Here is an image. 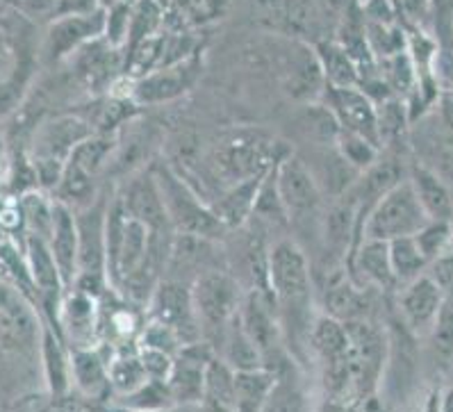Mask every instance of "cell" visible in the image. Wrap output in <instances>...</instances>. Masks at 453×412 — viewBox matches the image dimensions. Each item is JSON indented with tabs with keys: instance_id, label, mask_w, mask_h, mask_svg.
<instances>
[{
	"instance_id": "cell-1",
	"label": "cell",
	"mask_w": 453,
	"mask_h": 412,
	"mask_svg": "<svg viewBox=\"0 0 453 412\" xmlns=\"http://www.w3.org/2000/svg\"><path fill=\"white\" fill-rule=\"evenodd\" d=\"M267 285L289 358L305 367L310 360V331L317 319V289L310 257L299 241L280 240L273 244L269 251Z\"/></svg>"
},
{
	"instance_id": "cell-2",
	"label": "cell",
	"mask_w": 453,
	"mask_h": 412,
	"mask_svg": "<svg viewBox=\"0 0 453 412\" xmlns=\"http://www.w3.org/2000/svg\"><path fill=\"white\" fill-rule=\"evenodd\" d=\"M42 317L19 289L0 283V385L10 390L39 364ZM42 370V367H39Z\"/></svg>"
},
{
	"instance_id": "cell-3",
	"label": "cell",
	"mask_w": 453,
	"mask_h": 412,
	"mask_svg": "<svg viewBox=\"0 0 453 412\" xmlns=\"http://www.w3.org/2000/svg\"><path fill=\"white\" fill-rule=\"evenodd\" d=\"M192 296L201 342L208 344L217 354L226 332L233 326L237 312H240L244 287L228 269H208L194 278Z\"/></svg>"
},
{
	"instance_id": "cell-4",
	"label": "cell",
	"mask_w": 453,
	"mask_h": 412,
	"mask_svg": "<svg viewBox=\"0 0 453 412\" xmlns=\"http://www.w3.org/2000/svg\"><path fill=\"white\" fill-rule=\"evenodd\" d=\"M155 178H157V187L162 194V203L166 210V219H169L173 233L180 235L205 237L212 241H224L230 235L226 225L217 219V215L210 208V201L201 196L196 189L180 176L169 164L153 166Z\"/></svg>"
},
{
	"instance_id": "cell-5",
	"label": "cell",
	"mask_w": 453,
	"mask_h": 412,
	"mask_svg": "<svg viewBox=\"0 0 453 412\" xmlns=\"http://www.w3.org/2000/svg\"><path fill=\"white\" fill-rule=\"evenodd\" d=\"M276 187L283 201L288 225L305 233V240L321 241L326 196L315 173L296 153H289L276 166Z\"/></svg>"
},
{
	"instance_id": "cell-6",
	"label": "cell",
	"mask_w": 453,
	"mask_h": 412,
	"mask_svg": "<svg viewBox=\"0 0 453 412\" xmlns=\"http://www.w3.org/2000/svg\"><path fill=\"white\" fill-rule=\"evenodd\" d=\"M150 244V228L121 208L117 196L107 205L105 217V273L107 285L117 292L144 263Z\"/></svg>"
},
{
	"instance_id": "cell-7",
	"label": "cell",
	"mask_w": 453,
	"mask_h": 412,
	"mask_svg": "<svg viewBox=\"0 0 453 412\" xmlns=\"http://www.w3.org/2000/svg\"><path fill=\"white\" fill-rule=\"evenodd\" d=\"M428 221L431 219L421 208L412 182L403 178L369 208L360 221V240L392 241L399 237H412Z\"/></svg>"
},
{
	"instance_id": "cell-8",
	"label": "cell",
	"mask_w": 453,
	"mask_h": 412,
	"mask_svg": "<svg viewBox=\"0 0 453 412\" xmlns=\"http://www.w3.org/2000/svg\"><path fill=\"white\" fill-rule=\"evenodd\" d=\"M285 156H289V150L285 153L283 144L267 140L262 134H235L217 146L210 157V173L224 192L246 178L267 172L269 166L280 162Z\"/></svg>"
},
{
	"instance_id": "cell-9",
	"label": "cell",
	"mask_w": 453,
	"mask_h": 412,
	"mask_svg": "<svg viewBox=\"0 0 453 412\" xmlns=\"http://www.w3.org/2000/svg\"><path fill=\"white\" fill-rule=\"evenodd\" d=\"M144 315L149 322L162 324L182 344L201 342V331H198L196 308H194L192 285L182 280L162 278L155 287L153 296L144 308Z\"/></svg>"
},
{
	"instance_id": "cell-10",
	"label": "cell",
	"mask_w": 453,
	"mask_h": 412,
	"mask_svg": "<svg viewBox=\"0 0 453 412\" xmlns=\"http://www.w3.org/2000/svg\"><path fill=\"white\" fill-rule=\"evenodd\" d=\"M103 33H105V10L103 7L89 11V14L53 19L42 43V59L46 65H58L62 59L78 53L82 46L94 39H101Z\"/></svg>"
},
{
	"instance_id": "cell-11",
	"label": "cell",
	"mask_w": 453,
	"mask_h": 412,
	"mask_svg": "<svg viewBox=\"0 0 453 412\" xmlns=\"http://www.w3.org/2000/svg\"><path fill=\"white\" fill-rule=\"evenodd\" d=\"M372 292H376V289L356 283L347 267L337 264L335 269L326 273L324 283L319 287L321 312L342 324L369 319L373 312Z\"/></svg>"
},
{
	"instance_id": "cell-12",
	"label": "cell",
	"mask_w": 453,
	"mask_h": 412,
	"mask_svg": "<svg viewBox=\"0 0 453 412\" xmlns=\"http://www.w3.org/2000/svg\"><path fill=\"white\" fill-rule=\"evenodd\" d=\"M91 134H98L94 124L87 118L75 117V114L46 118L30 134L27 156L33 160L66 162L75 146L89 140Z\"/></svg>"
},
{
	"instance_id": "cell-13",
	"label": "cell",
	"mask_w": 453,
	"mask_h": 412,
	"mask_svg": "<svg viewBox=\"0 0 453 412\" xmlns=\"http://www.w3.org/2000/svg\"><path fill=\"white\" fill-rule=\"evenodd\" d=\"M321 105L331 112L340 130L363 134L380 146L376 105L360 87L326 85L324 94H321Z\"/></svg>"
},
{
	"instance_id": "cell-14",
	"label": "cell",
	"mask_w": 453,
	"mask_h": 412,
	"mask_svg": "<svg viewBox=\"0 0 453 412\" xmlns=\"http://www.w3.org/2000/svg\"><path fill=\"white\" fill-rule=\"evenodd\" d=\"M212 355L217 354L205 342L182 344L173 360V370L166 378L176 408H196L201 403L205 370H208Z\"/></svg>"
},
{
	"instance_id": "cell-15",
	"label": "cell",
	"mask_w": 453,
	"mask_h": 412,
	"mask_svg": "<svg viewBox=\"0 0 453 412\" xmlns=\"http://www.w3.org/2000/svg\"><path fill=\"white\" fill-rule=\"evenodd\" d=\"M117 201L133 219L146 224L150 231H173L166 219L153 166H144L142 172L123 182V187L117 192Z\"/></svg>"
},
{
	"instance_id": "cell-16",
	"label": "cell",
	"mask_w": 453,
	"mask_h": 412,
	"mask_svg": "<svg viewBox=\"0 0 453 412\" xmlns=\"http://www.w3.org/2000/svg\"><path fill=\"white\" fill-rule=\"evenodd\" d=\"M59 331L69 347H94L101 332V296L66 289L59 305Z\"/></svg>"
},
{
	"instance_id": "cell-17",
	"label": "cell",
	"mask_w": 453,
	"mask_h": 412,
	"mask_svg": "<svg viewBox=\"0 0 453 412\" xmlns=\"http://www.w3.org/2000/svg\"><path fill=\"white\" fill-rule=\"evenodd\" d=\"M442 287L433 280L431 273H421L411 283H403L399 289V312L405 328L412 335H426L435 322L437 312L444 303Z\"/></svg>"
},
{
	"instance_id": "cell-18",
	"label": "cell",
	"mask_w": 453,
	"mask_h": 412,
	"mask_svg": "<svg viewBox=\"0 0 453 412\" xmlns=\"http://www.w3.org/2000/svg\"><path fill=\"white\" fill-rule=\"evenodd\" d=\"M117 354V348L107 342H96L94 347H69L71 387L81 396L96 401L110 394L107 364Z\"/></svg>"
},
{
	"instance_id": "cell-19",
	"label": "cell",
	"mask_w": 453,
	"mask_h": 412,
	"mask_svg": "<svg viewBox=\"0 0 453 412\" xmlns=\"http://www.w3.org/2000/svg\"><path fill=\"white\" fill-rule=\"evenodd\" d=\"M347 271L356 283L372 287L376 292L380 289L396 287L395 271L389 263V244L379 240H363L347 257Z\"/></svg>"
},
{
	"instance_id": "cell-20",
	"label": "cell",
	"mask_w": 453,
	"mask_h": 412,
	"mask_svg": "<svg viewBox=\"0 0 453 412\" xmlns=\"http://www.w3.org/2000/svg\"><path fill=\"white\" fill-rule=\"evenodd\" d=\"M39 367L42 380L50 396L69 394L71 387V362L69 344L65 342L62 332L42 319V344H39Z\"/></svg>"
},
{
	"instance_id": "cell-21",
	"label": "cell",
	"mask_w": 453,
	"mask_h": 412,
	"mask_svg": "<svg viewBox=\"0 0 453 412\" xmlns=\"http://www.w3.org/2000/svg\"><path fill=\"white\" fill-rule=\"evenodd\" d=\"M46 241L62 276V283L69 289L78 273V225H75V212L65 203L55 201L53 231Z\"/></svg>"
},
{
	"instance_id": "cell-22",
	"label": "cell",
	"mask_w": 453,
	"mask_h": 412,
	"mask_svg": "<svg viewBox=\"0 0 453 412\" xmlns=\"http://www.w3.org/2000/svg\"><path fill=\"white\" fill-rule=\"evenodd\" d=\"M269 169H272V166H269ZM269 169L267 172L257 173V176L237 182L233 187L224 189L219 196H214L212 201H210V208H212V212L217 215V219L226 225V231H237V228H242L246 221L251 219L256 196L257 192H260L262 180L267 178Z\"/></svg>"
},
{
	"instance_id": "cell-23",
	"label": "cell",
	"mask_w": 453,
	"mask_h": 412,
	"mask_svg": "<svg viewBox=\"0 0 453 412\" xmlns=\"http://www.w3.org/2000/svg\"><path fill=\"white\" fill-rule=\"evenodd\" d=\"M260 412H315L299 362L288 360L276 371L273 387Z\"/></svg>"
},
{
	"instance_id": "cell-24",
	"label": "cell",
	"mask_w": 453,
	"mask_h": 412,
	"mask_svg": "<svg viewBox=\"0 0 453 412\" xmlns=\"http://www.w3.org/2000/svg\"><path fill=\"white\" fill-rule=\"evenodd\" d=\"M194 65L169 66V69L153 71L139 78L130 98L137 103H165L182 96L194 82Z\"/></svg>"
},
{
	"instance_id": "cell-25",
	"label": "cell",
	"mask_w": 453,
	"mask_h": 412,
	"mask_svg": "<svg viewBox=\"0 0 453 412\" xmlns=\"http://www.w3.org/2000/svg\"><path fill=\"white\" fill-rule=\"evenodd\" d=\"M415 187L421 208L431 221H451L453 217V198L449 187L440 178L428 169L417 166L412 176L408 178Z\"/></svg>"
},
{
	"instance_id": "cell-26",
	"label": "cell",
	"mask_w": 453,
	"mask_h": 412,
	"mask_svg": "<svg viewBox=\"0 0 453 412\" xmlns=\"http://www.w3.org/2000/svg\"><path fill=\"white\" fill-rule=\"evenodd\" d=\"M315 55L319 59L326 85L357 87V82H360V71H357L356 62L349 57V53L342 49L340 43L331 42V39H321L315 46Z\"/></svg>"
},
{
	"instance_id": "cell-27",
	"label": "cell",
	"mask_w": 453,
	"mask_h": 412,
	"mask_svg": "<svg viewBox=\"0 0 453 412\" xmlns=\"http://www.w3.org/2000/svg\"><path fill=\"white\" fill-rule=\"evenodd\" d=\"M276 380V371L251 370L235 371L233 385V406L235 412H260Z\"/></svg>"
},
{
	"instance_id": "cell-28",
	"label": "cell",
	"mask_w": 453,
	"mask_h": 412,
	"mask_svg": "<svg viewBox=\"0 0 453 412\" xmlns=\"http://www.w3.org/2000/svg\"><path fill=\"white\" fill-rule=\"evenodd\" d=\"M107 380H110V392L117 394V399L144 385L149 376H146L144 367H142L137 347L117 348V354L112 355V360L107 364Z\"/></svg>"
},
{
	"instance_id": "cell-29",
	"label": "cell",
	"mask_w": 453,
	"mask_h": 412,
	"mask_svg": "<svg viewBox=\"0 0 453 412\" xmlns=\"http://www.w3.org/2000/svg\"><path fill=\"white\" fill-rule=\"evenodd\" d=\"M217 355L228 364L233 371H251V370H265V360H262L260 351L256 344L249 340L240 326V319L235 317L233 326L226 332L224 342L219 347Z\"/></svg>"
},
{
	"instance_id": "cell-30",
	"label": "cell",
	"mask_w": 453,
	"mask_h": 412,
	"mask_svg": "<svg viewBox=\"0 0 453 412\" xmlns=\"http://www.w3.org/2000/svg\"><path fill=\"white\" fill-rule=\"evenodd\" d=\"M17 201H19V208H21L26 235H37L42 237V240H49L50 231H53V212H55L53 196L42 192V189H33V192L19 196Z\"/></svg>"
},
{
	"instance_id": "cell-31",
	"label": "cell",
	"mask_w": 453,
	"mask_h": 412,
	"mask_svg": "<svg viewBox=\"0 0 453 412\" xmlns=\"http://www.w3.org/2000/svg\"><path fill=\"white\" fill-rule=\"evenodd\" d=\"M389 244V263H392V271H395L396 285L411 283L417 276L426 273L431 263L426 256L421 253L419 244H417L415 235L412 237H399V240L388 241Z\"/></svg>"
},
{
	"instance_id": "cell-32",
	"label": "cell",
	"mask_w": 453,
	"mask_h": 412,
	"mask_svg": "<svg viewBox=\"0 0 453 412\" xmlns=\"http://www.w3.org/2000/svg\"><path fill=\"white\" fill-rule=\"evenodd\" d=\"M431 342L433 362L444 376L453 374V301L444 299L431 331L426 332Z\"/></svg>"
},
{
	"instance_id": "cell-33",
	"label": "cell",
	"mask_w": 453,
	"mask_h": 412,
	"mask_svg": "<svg viewBox=\"0 0 453 412\" xmlns=\"http://www.w3.org/2000/svg\"><path fill=\"white\" fill-rule=\"evenodd\" d=\"M117 406L128 408L133 412H166L176 410V403L171 399L169 385L165 380H146L139 390L126 396H119Z\"/></svg>"
},
{
	"instance_id": "cell-34",
	"label": "cell",
	"mask_w": 453,
	"mask_h": 412,
	"mask_svg": "<svg viewBox=\"0 0 453 412\" xmlns=\"http://www.w3.org/2000/svg\"><path fill=\"white\" fill-rule=\"evenodd\" d=\"M276 164L269 169L267 178L262 180L260 192L256 196V205H253V215L249 221H260V225H288V217H285L283 201L276 187Z\"/></svg>"
},
{
	"instance_id": "cell-35",
	"label": "cell",
	"mask_w": 453,
	"mask_h": 412,
	"mask_svg": "<svg viewBox=\"0 0 453 412\" xmlns=\"http://www.w3.org/2000/svg\"><path fill=\"white\" fill-rule=\"evenodd\" d=\"M335 149L349 164L356 169V172L363 173L365 169L373 164V162L379 160V149L380 146L376 141L367 140L363 134H353V133H344L340 130L335 141Z\"/></svg>"
},
{
	"instance_id": "cell-36",
	"label": "cell",
	"mask_w": 453,
	"mask_h": 412,
	"mask_svg": "<svg viewBox=\"0 0 453 412\" xmlns=\"http://www.w3.org/2000/svg\"><path fill=\"white\" fill-rule=\"evenodd\" d=\"M451 221H428L424 228L415 235L417 244H419L421 253L426 256L428 263L437 260L442 253L449 251L451 247Z\"/></svg>"
},
{
	"instance_id": "cell-37",
	"label": "cell",
	"mask_w": 453,
	"mask_h": 412,
	"mask_svg": "<svg viewBox=\"0 0 453 412\" xmlns=\"http://www.w3.org/2000/svg\"><path fill=\"white\" fill-rule=\"evenodd\" d=\"M137 347H149V348H160L166 354L176 355L180 351L182 342L176 338V332H171L169 328H165L162 324H155L146 319L144 328L139 332Z\"/></svg>"
},
{
	"instance_id": "cell-38",
	"label": "cell",
	"mask_w": 453,
	"mask_h": 412,
	"mask_svg": "<svg viewBox=\"0 0 453 412\" xmlns=\"http://www.w3.org/2000/svg\"><path fill=\"white\" fill-rule=\"evenodd\" d=\"M383 62H388V65H385L388 71H385V75L380 80L388 87H392L395 91H403V94L411 89L412 82H415V69H412V62L408 59V55H392V57L383 59Z\"/></svg>"
},
{
	"instance_id": "cell-39",
	"label": "cell",
	"mask_w": 453,
	"mask_h": 412,
	"mask_svg": "<svg viewBox=\"0 0 453 412\" xmlns=\"http://www.w3.org/2000/svg\"><path fill=\"white\" fill-rule=\"evenodd\" d=\"M139 360H142V367H144L149 380H165L169 378L171 370H173V360L176 355L160 351V348H149V347H137Z\"/></svg>"
},
{
	"instance_id": "cell-40",
	"label": "cell",
	"mask_w": 453,
	"mask_h": 412,
	"mask_svg": "<svg viewBox=\"0 0 453 412\" xmlns=\"http://www.w3.org/2000/svg\"><path fill=\"white\" fill-rule=\"evenodd\" d=\"M431 276L440 287L444 296L453 301V253L447 251L431 263Z\"/></svg>"
},
{
	"instance_id": "cell-41",
	"label": "cell",
	"mask_w": 453,
	"mask_h": 412,
	"mask_svg": "<svg viewBox=\"0 0 453 412\" xmlns=\"http://www.w3.org/2000/svg\"><path fill=\"white\" fill-rule=\"evenodd\" d=\"M101 10L98 0H58L50 14V21L59 17H73V14H89V11Z\"/></svg>"
},
{
	"instance_id": "cell-42",
	"label": "cell",
	"mask_w": 453,
	"mask_h": 412,
	"mask_svg": "<svg viewBox=\"0 0 453 412\" xmlns=\"http://www.w3.org/2000/svg\"><path fill=\"white\" fill-rule=\"evenodd\" d=\"M49 412H96V410H94L89 399H85V396L81 394L73 396L69 392V394L65 396H50Z\"/></svg>"
},
{
	"instance_id": "cell-43",
	"label": "cell",
	"mask_w": 453,
	"mask_h": 412,
	"mask_svg": "<svg viewBox=\"0 0 453 412\" xmlns=\"http://www.w3.org/2000/svg\"><path fill=\"white\" fill-rule=\"evenodd\" d=\"M17 65V53H14V46H12L10 37L5 34V30H0V80L10 73Z\"/></svg>"
},
{
	"instance_id": "cell-44",
	"label": "cell",
	"mask_w": 453,
	"mask_h": 412,
	"mask_svg": "<svg viewBox=\"0 0 453 412\" xmlns=\"http://www.w3.org/2000/svg\"><path fill=\"white\" fill-rule=\"evenodd\" d=\"M58 0H21L19 10L26 11L27 17H43V14H53V7Z\"/></svg>"
},
{
	"instance_id": "cell-45",
	"label": "cell",
	"mask_w": 453,
	"mask_h": 412,
	"mask_svg": "<svg viewBox=\"0 0 453 412\" xmlns=\"http://www.w3.org/2000/svg\"><path fill=\"white\" fill-rule=\"evenodd\" d=\"M392 5L399 7L408 17H421L428 7V0H389Z\"/></svg>"
},
{
	"instance_id": "cell-46",
	"label": "cell",
	"mask_w": 453,
	"mask_h": 412,
	"mask_svg": "<svg viewBox=\"0 0 453 412\" xmlns=\"http://www.w3.org/2000/svg\"><path fill=\"white\" fill-rule=\"evenodd\" d=\"M19 5H21V0H0V11L19 10Z\"/></svg>"
},
{
	"instance_id": "cell-47",
	"label": "cell",
	"mask_w": 453,
	"mask_h": 412,
	"mask_svg": "<svg viewBox=\"0 0 453 412\" xmlns=\"http://www.w3.org/2000/svg\"><path fill=\"white\" fill-rule=\"evenodd\" d=\"M98 3H101V7L105 10V7H112L117 5V3H123V0H98Z\"/></svg>"
}]
</instances>
